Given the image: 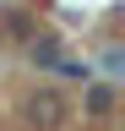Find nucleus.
<instances>
[{
	"instance_id": "1",
	"label": "nucleus",
	"mask_w": 125,
	"mask_h": 131,
	"mask_svg": "<svg viewBox=\"0 0 125 131\" xmlns=\"http://www.w3.org/2000/svg\"><path fill=\"white\" fill-rule=\"evenodd\" d=\"M27 120H33L38 131H54L60 120L71 115V104H65V93H54V88H38V93H27Z\"/></svg>"
},
{
	"instance_id": "2",
	"label": "nucleus",
	"mask_w": 125,
	"mask_h": 131,
	"mask_svg": "<svg viewBox=\"0 0 125 131\" xmlns=\"http://www.w3.org/2000/svg\"><path fill=\"white\" fill-rule=\"evenodd\" d=\"M27 60H33L38 71H54V66L65 60V38H60V33H33V38H27Z\"/></svg>"
},
{
	"instance_id": "3",
	"label": "nucleus",
	"mask_w": 125,
	"mask_h": 131,
	"mask_svg": "<svg viewBox=\"0 0 125 131\" xmlns=\"http://www.w3.org/2000/svg\"><path fill=\"white\" fill-rule=\"evenodd\" d=\"M114 104H120V93L109 88V82H87V93H82V115L87 120H109Z\"/></svg>"
},
{
	"instance_id": "4",
	"label": "nucleus",
	"mask_w": 125,
	"mask_h": 131,
	"mask_svg": "<svg viewBox=\"0 0 125 131\" xmlns=\"http://www.w3.org/2000/svg\"><path fill=\"white\" fill-rule=\"evenodd\" d=\"M54 77H65V82H92V60H76V55H65L54 66Z\"/></svg>"
},
{
	"instance_id": "5",
	"label": "nucleus",
	"mask_w": 125,
	"mask_h": 131,
	"mask_svg": "<svg viewBox=\"0 0 125 131\" xmlns=\"http://www.w3.org/2000/svg\"><path fill=\"white\" fill-rule=\"evenodd\" d=\"M6 22H11V38H17V44H27V38L38 33V27H33V16H27V11H11Z\"/></svg>"
}]
</instances>
